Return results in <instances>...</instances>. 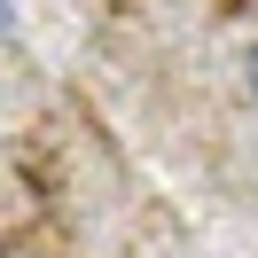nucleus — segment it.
Here are the masks:
<instances>
[{
  "instance_id": "f257e3e1",
  "label": "nucleus",
  "mask_w": 258,
  "mask_h": 258,
  "mask_svg": "<svg viewBox=\"0 0 258 258\" xmlns=\"http://www.w3.org/2000/svg\"><path fill=\"white\" fill-rule=\"evenodd\" d=\"M242 79H250V102H258V47L242 55Z\"/></svg>"
}]
</instances>
